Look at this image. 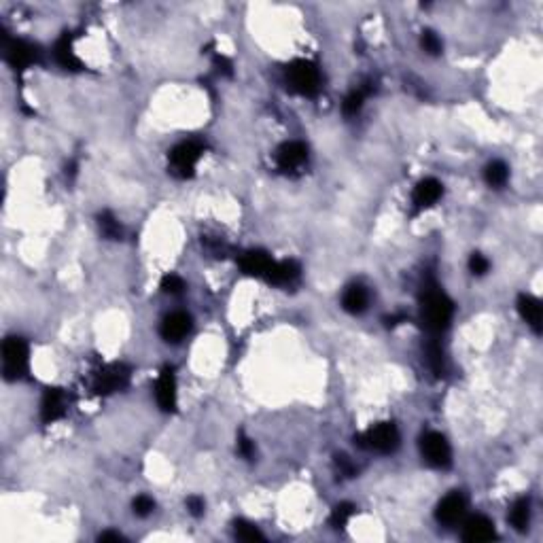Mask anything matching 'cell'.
Listing matches in <instances>:
<instances>
[{"label": "cell", "mask_w": 543, "mask_h": 543, "mask_svg": "<svg viewBox=\"0 0 543 543\" xmlns=\"http://www.w3.org/2000/svg\"><path fill=\"white\" fill-rule=\"evenodd\" d=\"M124 537L119 533H102L100 535V542H121Z\"/></svg>", "instance_id": "cell-36"}, {"label": "cell", "mask_w": 543, "mask_h": 543, "mask_svg": "<svg viewBox=\"0 0 543 543\" xmlns=\"http://www.w3.org/2000/svg\"><path fill=\"white\" fill-rule=\"evenodd\" d=\"M6 60L15 70H26L36 62V49L24 41H11L6 45Z\"/></svg>", "instance_id": "cell-15"}, {"label": "cell", "mask_w": 543, "mask_h": 543, "mask_svg": "<svg viewBox=\"0 0 543 543\" xmlns=\"http://www.w3.org/2000/svg\"><path fill=\"white\" fill-rule=\"evenodd\" d=\"M442 194H444V187H442L439 181H435V179H424V181H420V183L416 185L412 200H414V206H416V208H429V206H433V204L442 198Z\"/></svg>", "instance_id": "cell-16"}, {"label": "cell", "mask_w": 543, "mask_h": 543, "mask_svg": "<svg viewBox=\"0 0 543 543\" xmlns=\"http://www.w3.org/2000/svg\"><path fill=\"white\" fill-rule=\"evenodd\" d=\"M204 153V144L200 140H185L170 151V172L179 179L194 176L196 164L200 161Z\"/></svg>", "instance_id": "cell-2"}, {"label": "cell", "mask_w": 543, "mask_h": 543, "mask_svg": "<svg viewBox=\"0 0 543 543\" xmlns=\"http://www.w3.org/2000/svg\"><path fill=\"white\" fill-rule=\"evenodd\" d=\"M306 159H308V149L299 140L284 142L276 153V164L282 172H293V170L302 168Z\"/></svg>", "instance_id": "cell-8"}, {"label": "cell", "mask_w": 543, "mask_h": 543, "mask_svg": "<svg viewBox=\"0 0 543 543\" xmlns=\"http://www.w3.org/2000/svg\"><path fill=\"white\" fill-rule=\"evenodd\" d=\"M354 444H359L361 448H372L376 452L389 454L395 452L399 446V431L393 422H380L372 427L365 435L354 437Z\"/></svg>", "instance_id": "cell-3"}, {"label": "cell", "mask_w": 543, "mask_h": 543, "mask_svg": "<svg viewBox=\"0 0 543 543\" xmlns=\"http://www.w3.org/2000/svg\"><path fill=\"white\" fill-rule=\"evenodd\" d=\"M287 83L302 96H314L321 87V74L312 62L299 60L287 68Z\"/></svg>", "instance_id": "cell-4"}, {"label": "cell", "mask_w": 543, "mask_h": 543, "mask_svg": "<svg viewBox=\"0 0 543 543\" xmlns=\"http://www.w3.org/2000/svg\"><path fill=\"white\" fill-rule=\"evenodd\" d=\"M54 56H56L58 64L62 68H66V70H81V68H83L81 60H79V58L74 56V51H72V41L68 39V34H64V36L56 43Z\"/></svg>", "instance_id": "cell-19"}, {"label": "cell", "mask_w": 543, "mask_h": 543, "mask_svg": "<svg viewBox=\"0 0 543 543\" xmlns=\"http://www.w3.org/2000/svg\"><path fill=\"white\" fill-rule=\"evenodd\" d=\"M420 452H422V459L437 469H448L452 465L450 446L446 437L437 431H429L420 437Z\"/></svg>", "instance_id": "cell-5"}, {"label": "cell", "mask_w": 543, "mask_h": 543, "mask_svg": "<svg viewBox=\"0 0 543 543\" xmlns=\"http://www.w3.org/2000/svg\"><path fill=\"white\" fill-rule=\"evenodd\" d=\"M155 397L164 412H172L176 407V378H174L172 367H166L159 374L157 384H155Z\"/></svg>", "instance_id": "cell-10"}, {"label": "cell", "mask_w": 543, "mask_h": 543, "mask_svg": "<svg viewBox=\"0 0 543 543\" xmlns=\"http://www.w3.org/2000/svg\"><path fill=\"white\" fill-rule=\"evenodd\" d=\"M427 354H429V365H431V369H433L437 376H442V374H444V352H442V346L435 344V342L429 344Z\"/></svg>", "instance_id": "cell-27"}, {"label": "cell", "mask_w": 543, "mask_h": 543, "mask_svg": "<svg viewBox=\"0 0 543 543\" xmlns=\"http://www.w3.org/2000/svg\"><path fill=\"white\" fill-rule=\"evenodd\" d=\"M518 312L522 317V321L535 332L542 334L543 327V308L542 302L533 295H520L518 297Z\"/></svg>", "instance_id": "cell-14"}, {"label": "cell", "mask_w": 543, "mask_h": 543, "mask_svg": "<svg viewBox=\"0 0 543 543\" xmlns=\"http://www.w3.org/2000/svg\"><path fill=\"white\" fill-rule=\"evenodd\" d=\"M4 359V376L9 380H17L28 369V344L19 338H9L2 344Z\"/></svg>", "instance_id": "cell-6"}, {"label": "cell", "mask_w": 543, "mask_h": 543, "mask_svg": "<svg viewBox=\"0 0 543 543\" xmlns=\"http://www.w3.org/2000/svg\"><path fill=\"white\" fill-rule=\"evenodd\" d=\"M238 450H240V454H242V457L251 459V457L255 454V444H253L249 437L240 435V439H238Z\"/></svg>", "instance_id": "cell-32"}, {"label": "cell", "mask_w": 543, "mask_h": 543, "mask_svg": "<svg viewBox=\"0 0 543 543\" xmlns=\"http://www.w3.org/2000/svg\"><path fill=\"white\" fill-rule=\"evenodd\" d=\"M187 509H189L191 516L200 518L204 514V501L200 497H189V499H187Z\"/></svg>", "instance_id": "cell-33"}, {"label": "cell", "mask_w": 543, "mask_h": 543, "mask_svg": "<svg viewBox=\"0 0 543 543\" xmlns=\"http://www.w3.org/2000/svg\"><path fill=\"white\" fill-rule=\"evenodd\" d=\"M132 507H134L136 516H149V514L153 512L155 503H153V499H151V497H146V494H140V497H136L134 499Z\"/></svg>", "instance_id": "cell-30"}, {"label": "cell", "mask_w": 543, "mask_h": 543, "mask_svg": "<svg viewBox=\"0 0 543 543\" xmlns=\"http://www.w3.org/2000/svg\"><path fill=\"white\" fill-rule=\"evenodd\" d=\"M497 537L494 524L486 518V516H474L465 522L463 529V539L469 543H484L492 542Z\"/></svg>", "instance_id": "cell-13"}, {"label": "cell", "mask_w": 543, "mask_h": 543, "mask_svg": "<svg viewBox=\"0 0 543 543\" xmlns=\"http://www.w3.org/2000/svg\"><path fill=\"white\" fill-rule=\"evenodd\" d=\"M367 304H369V293H367V289L361 287V284L348 287V289L344 291V295H342V306H344V310L350 312V314H361V312L367 308Z\"/></svg>", "instance_id": "cell-18"}, {"label": "cell", "mask_w": 543, "mask_h": 543, "mask_svg": "<svg viewBox=\"0 0 543 543\" xmlns=\"http://www.w3.org/2000/svg\"><path fill=\"white\" fill-rule=\"evenodd\" d=\"M214 66L219 68L223 74H227V76H231V72H234V70H231V68H234L231 66V62H229L225 56H214Z\"/></svg>", "instance_id": "cell-35"}, {"label": "cell", "mask_w": 543, "mask_h": 543, "mask_svg": "<svg viewBox=\"0 0 543 543\" xmlns=\"http://www.w3.org/2000/svg\"><path fill=\"white\" fill-rule=\"evenodd\" d=\"M454 314V304L450 302V297L437 289H427L424 297H422V323L429 332L439 334L444 332Z\"/></svg>", "instance_id": "cell-1"}, {"label": "cell", "mask_w": 543, "mask_h": 543, "mask_svg": "<svg viewBox=\"0 0 543 543\" xmlns=\"http://www.w3.org/2000/svg\"><path fill=\"white\" fill-rule=\"evenodd\" d=\"M363 102H365V89H354V91H350V94L346 96L344 104H342L344 115H348V117L357 115V113L363 109Z\"/></svg>", "instance_id": "cell-25"}, {"label": "cell", "mask_w": 543, "mask_h": 543, "mask_svg": "<svg viewBox=\"0 0 543 543\" xmlns=\"http://www.w3.org/2000/svg\"><path fill=\"white\" fill-rule=\"evenodd\" d=\"M420 45H422V49H424L427 54H431V56H437V54L442 51V41H439V36H437L435 32H431V30H424V32H422Z\"/></svg>", "instance_id": "cell-28"}, {"label": "cell", "mask_w": 543, "mask_h": 543, "mask_svg": "<svg viewBox=\"0 0 543 543\" xmlns=\"http://www.w3.org/2000/svg\"><path fill=\"white\" fill-rule=\"evenodd\" d=\"M183 289H185V282H183V278H181V276H176V274H168V276H164V278H161V291H164V293L179 295V293H183Z\"/></svg>", "instance_id": "cell-29"}, {"label": "cell", "mask_w": 543, "mask_h": 543, "mask_svg": "<svg viewBox=\"0 0 543 543\" xmlns=\"http://www.w3.org/2000/svg\"><path fill=\"white\" fill-rule=\"evenodd\" d=\"M484 179L490 187H503L509 179V170L503 161H492L484 170Z\"/></svg>", "instance_id": "cell-22"}, {"label": "cell", "mask_w": 543, "mask_h": 543, "mask_svg": "<svg viewBox=\"0 0 543 543\" xmlns=\"http://www.w3.org/2000/svg\"><path fill=\"white\" fill-rule=\"evenodd\" d=\"M509 522L514 524L516 531H527L531 522V503L529 499H518L509 512Z\"/></svg>", "instance_id": "cell-21"}, {"label": "cell", "mask_w": 543, "mask_h": 543, "mask_svg": "<svg viewBox=\"0 0 543 543\" xmlns=\"http://www.w3.org/2000/svg\"><path fill=\"white\" fill-rule=\"evenodd\" d=\"M488 268H490V264H488V259H486L484 255H479V253H474V255H472V259H469V270L474 272L475 276L486 274Z\"/></svg>", "instance_id": "cell-31"}, {"label": "cell", "mask_w": 543, "mask_h": 543, "mask_svg": "<svg viewBox=\"0 0 543 543\" xmlns=\"http://www.w3.org/2000/svg\"><path fill=\"white\" fill-rule=\"evenodd\" d=\"M41 416L43 420L56 422L58 418L64 416V393L60 389H47L43 395V404H41Z\"/></svg>", "instance_id": "cell-17"}, {"label": "cell", "mask_w": 543, "mask_h": 543, "mask_svg": "<svg viewBox=\"0 0 543 543\" xmlns=\"http://www.w3.org/2000/svg\"><path fill=\"white\" fill-rule=\"evenodd\" d=\"M336 465H338V469H339V474L342 475H354V465L348 461V457H344V454H338L336 457Z\"/></svg>", "instance_id": "cell-34"}, {"label": "cell", "mask_w": 543, "mask_h": 543, "mask_svg": "<svg viewBox=\"0 0 543 543\" xmlns=\"http://www.w3.org/2000/svg\"><path fill=\"white\" fill-rule=\"evenodd\" d=\"M465 507H467L465 497L459 494V492H452V494H448V497H444V499L439 501V505H437V509H435V518H437L439 524H446V527L457 524V522L463 518Z\"/></svg>", "instance_id": "cell-9"}, {"label": "cell", "mask_w": 543, "mask_h": 543, "mask_svg": "<svg viewBox=\"0 0 543 543\" xmlns=\"http://www.w3.org/2000/svg\"><path fill=\"white\" fill-rule=\"evenodd\" d=\"M274 264L276 261L264 251H249L240 257V268L244 270V274L257 276V278H264V280H268Z\"/></svg>", "instance_id": "cell-12"}, {"label": "cell", "mask_w": 543, "mask_h": 543, "mask_svg": "<svg viewBox=\"0 0 543 543\" xmlns=\"http://www.w3.org/2000/svg\"><path fill=\"white\" fill-rule=\"evenodd\" d=\"M128 369L124 365H109V367H102L98 374H96V380H94V391L98 395H109V393H117L121 391L126 384H128Z\"/></svg>", "instance_id": "cell-7"}, {"label": "cell", "mask_w": 543, "mask_h": 543, "mask_svg": "<svg viewBox=\"0 0 543 543\" xmlns=\"http://www.w3.org/2000/svg\"><path fill=\"white\" fill-rule=\"evenodd\" d=\"M299 266L295 261H276L272 268L268 282L272 284H293L299 278Z\"/></svg>", "instance_id": "cell-20"}, {"label": "cell", "mask_w": 543, "mask_h": 543, "mask_svg": "<svg viewBox=\"0 0 543 543\" xmlns=\"http://www.w3.org/2000/svg\"><path fill=\"white\" fill-rule=\"evenodd\" d=\"M234 533H236V537H238V539H242V542H264L261 531H259L255 524L246 522V520H238V522H234Z\"/></svg>", "instance_id": "cell-24"}, {"label": "cell", "mask_w": 543, "mask_h": 543, "mask_svg": "<svg viewBox=\"0 0 543 543\" xmlns=\"http://www.w3.org/2000/svg\"><path fill=\"white\" fill-rule=\"evenodd\" d=\"M352 514H354V505L352 503H339V505H336L334 514H332V524L336 529L346 527V522L352 518Z\"/></svg>", "instance_id": "cell-26"}, {"label": "cell", "mask_w": 543, "mask_h": 543, "mask_svg": "<svg viewBox=\"0 0 543 543\" xmlns=\"http://www.w3.org/2000/svg\"><path fill=\"white\" fill-rule=\"evenodd\" d=\"M98 223H100V229H102V234H104L106 238H111V240L121 238V225H119V221L113 216V212L104 210V212L98 216Z\"/></svg>", "instance_id": "cell-23"}, {"label": "cell", "mask_w": 543, "mask_h": 543, "mask_svg": "<svg viewBox=\"0 0 543 543\" xmlns=\"http://www.w3.org/2000/svg\"><path fill=\"white\" fill-rule=\"evenodd\" d=\"M191 332V319L185 312H172L161 321L159 334L166 342H181Z\"/></svg>", "instance_id": "cell-11"}]
</instances>
